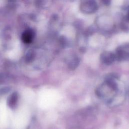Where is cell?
I'll return each instance as SVG.
<instances>
[{
    "label": "cell",
    "instance_id": "obj_1",
    "mask_svg": "<svg viewBox=\"0 0 129 129\" xmlns=\"http://www.w3.org/2000/svg\"><path fill=\"white\" fill-rule=\"evenodd\" d=\"M97 5L94 0H86L81 5V11L86 13L95 12L97 10Z\"/></svg>",
    "mask_w": 129,
    "mask_h": 129
},
{
    "label": "cell",
    "instance_id": "obj_2",
    "mask_svg": "<svg viewBox=\"0 0 129 129\" xmlns=\"http://www.w3.org/2000/svg\"><path fill=\"white\" fill-rule=\"evenodd\" d=\"M35 33L32 29H27L22 34V40L26 44L30 43L33 40Z\"/></svg>",
    "mask_w": 129,
    "mask_h": 129
},
{
    "label": "cell",
    "instance_id": "obj_3",
    "mask_svg": "<svg viewBox=\"0 0 129 129\" xmlns=\"http://www.w3.org/2000/svg\"><path fill=\"white\" fill-rule=\"evenodd\" d=\"M115 59V55L110 52H104L101 55V61L106 64H111Z\"/></svg>",
    "mask_w": 129,
    "mask_h": 129
},
{
    "label": "cell",
    "instance_id": "obj_4",
    "mask_svg": "<svg viewBox=\"0 0 129 129\" xmlns=\"http://www.w3.org/2000/svg\"><path fill=\"white\" fill-rule=\"evenodd\" d=\"M18 95L17 92H14L12 93L8 98L7 104L8 106L11 108H14L16 107L18 102Z\"/></svg>",
    "mask_w": 129,
    "mask_h": 129
},
{
    "label": "cell",
    "instance_id": "obj_5",
    "mask_svg": "<svg viewBox=\"0 0 129 129\" xmlns=\"http://www.w3.org/2000/svg\"><path fill=\"white\" fill-rule=\"evenodd\" d=\"M79 64V60L77 58H75L73 59L70 63L69 67L70 68V69L74 70L76 68Z\"/></svg>",
    "mask_w": 129,
    "mask_h": 129
},
{
    "label": "cell",
    "instance_id": "obj_6",
    "mask_svg": "<svg viewBox=\"0 0 129 129\" xmlns=\"http://www.w3.org/2000/svg\"><path fill=\"white\" fill-rule=\"evenodd\" d=\"M4 75L3 74H0V84L3 83V82L4 81L5 79H4Z\"/></svg>",
    "mask_w": 129,
    "mask_h": 129
},
{
    "label": "cell",
    "instance_id": "obj_7",
    "mask_svg": "<svg viewBox=\"0 0 129 129\" xmlns=\"http://www.w3.org/2000/svg\"><path fill=\"white\" fill-rule=\"evenodd\" d=\"M102 1L103 3L106 6H108L110 4V0H102Z\"/></svg>",
    "mask_w": 129,
    "mask_h": 129
},
{
    "label": "cell",
    "instance_id": "obj_8",
    "mask_svg": "<svg viewBox=\"0 0 129 129\" xmlns=\"http://www.w3.org/2000/svg\"><path fill=\"white\" fill-rule=\"evenodd\" d=\"M126 19L129 22V12H128V14L127 15V16H126Z\"/></svg>",
    "mask_w": 129,
    "mask_h": 129
}]
</instances>
